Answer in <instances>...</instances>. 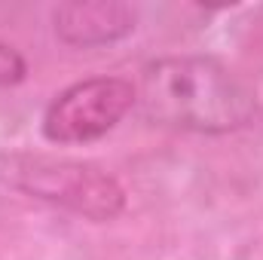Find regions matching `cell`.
<instances>
[{
  "label": "cell",
  "instance_id": "6da1fadb",
  "mask_svg": "<svg viewBox=\"0 0 263 260\" xmlns=\"http://www.w3.org/2000/svg\"><path fill=\"white\" fill-rule=\"evenodd\" d=\"M138 114L150 126L193 135H230L257 117V95L211 55H162L141 67Z\"/></svg>",
  "mask_w": 263,
  "mask_h": 260
},
{
  "label": "cell",
  "instance_id": "7a4b0ae2",
  "mask_svg": "<svg viewBox=\"0 0 263 260\" xmlns=\"http://www.w3.org/2000/svg\"><path fill=\"white\" fill-rule=\"evenodd\" d=\"M0 190L46 202L92 224L117 220L129 205L126 187L101 165L40 150H0Z\"/></svg>",
  "mask_w": 263,
  "mask_h": 260
},
{
  "label": "cell",
  "instance_id": "3957f363",
  "mask_svg": "<svg viewBox=\"0 0 263 260\" xmlns=\"http://www.w3.org/2000/svg\"><path fill=\"white\" fill-rule=\"evenodd\" d=\"M138 104L135 83L126 77H86L52 95L40 132L49 144H92L114 132Z\"/></svg>",
  "mask_w": 263,
  "mask_h": 260
},
{
  "label": "cell",
  "instance_id": "277c9868",
  "mask_svg": "<svg viewBox=\"0 0 263 260\" xmlns=\"http://www.w3.org/2000/svg\"><path fill=\"white\" fill-rule=\"evenodd\" d=\"M52 34L70 49L123 43L138 28V9L123 0H73L52 9Z\"/></svg>",
  "mask_w": 263,
  "mask_h": 260
},
{
  "label": "cell",
  "instance_id": "5b68a950",
  "mask_svg": "<svg viewBox=\"0 0 263 260\" xmlns=\"http://www.w3.org/2000/svg\"><path fill=\"white\" fill-rule=\"evenodd\" d=\"M28 80V62L25 55L9 46L6 40H0V89H12V86H22Z\"/></svg>",
  "mask_w": 263,
  "mask_h": 260
}]
</instances>
